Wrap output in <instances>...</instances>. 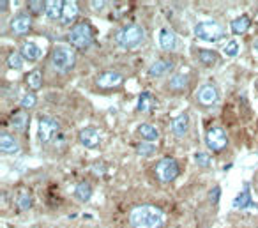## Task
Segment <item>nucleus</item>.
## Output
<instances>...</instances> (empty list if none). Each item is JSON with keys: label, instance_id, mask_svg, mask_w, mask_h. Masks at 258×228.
Instances as JSON below:
<instances>
[{"label": "nucleus", "instance_id": "1", "mask_svg": "<svg viewBox=\"0 0 258 228\" xmlns=\"http://www.w3.org/2000/svg\"><path fill=\"white\" fill-rule=\"evenodd\" d=\"M129 220L134 228H157L164 221V214L163 211L152 205H141L131 213Z\"/></svg>", "mask_w": 258, "mask_h": 228}, {"label": "nucleus", "instance_id": "2", "mask_svg": "<svg viewBox=\"0 0 258 228\" xmlns=\"http://www.w3.org/2000/svg\"><path fill=\"white\" fill-rule=\"evenodd\" d=\"M145 39V30L140 27V25H126L115 35V41L121 48H126V50H133V48L140 46Z\"/></svg>", "mask_w": 258, "mask_h": 228}, {"label": "nucleus", "instance_id": "3", "mask_svg": "<svg viewBox=\"0 0 258 228\" xmlns=\"http://www.w3.org/2000/svg\"><path fill=\"white\" fill-rule=\"evenodd\" d=\"M75 60H76L75 51L71 50V48H67V46L53 48L51 57H50L51 66H53V69L59 71V73H67L69 69H73Z\"/></svg>", "mask_w": 258, "mask_h": 228}, {"label": "nucleus", "instance_id": "4", "mask_svg": "<svg viewBox=\"0 0 258 228\" xmlns=\"http://www.w3.org/2000/svg\"><path fill=\"white\" fill-rule=\"evenodd\" d=\"M67 39H69V43L75 48L85 50V48H89L90 44H92V41H94V32H92L89 23H78L71 28Z\"/></svg>", "mask_w": 258, "mask_h": 228}, {"label": "nucleus", "instance_id": "5", "mask_svg": "<svg viewBox=\"0 0 258 228\" xmlns=\"http://www.w3.org/2000/svg\"><path fill=\"white\" fill-rule=\"evenodd\" d=\"M195 35L207 43H216L225 35V28L218 21H200L195 27Z\"/></svg>", "mask_w": 258, "mask_h": 228}, {"label": "nucleus", "instance_id": "6", "mask_svg": "<svg viewBox=\"0 0 258 228\" xmlns=\"http://www.w3.org/2000/svg\"><path fill=\"white\" fill-rule=\"evenodd\" d=\"M156 175L161 182H172L179 175V165L175 159L163 158L156 167Z\"/></svg>", "mask_w": 258, "mask_h": 228}, {"label": "nucleus", "instance_id": "7", "mask_svg": "<svg viewBox=\"0 0 258 228\" xmlns=\"http://www.w3.org/2000/svg\"><path fill=\"white\" fill-rule=\"evenodd\" d=\"M205 142H207L209 149H212L214 152L223 151L225 147L228 145V138H227V133H225L223 128H211L205 135Z\"/></svg>", "mask_w": 258, "mask_h": 228}, {"label": "nucleus", "instance_id": "8", "mask_svg": "<svg viewBox=\"0 0 258 228\" xmlns=\"http://www.w3.org/2000/svg\"><path fill=\"white\" fill-rule=\"evenodd\" d=\"M59 131V122L55 119H51V117H41L39 120V129H37V133H39V140L43 143H48L51 138L55 136V133Z\"/></svg>", "mask_w": 258, "mask_h": 228}, {"label": "nucleus", "instance_id": "9", "mask_svg": "<svg viewBox=\"0 0 258 228\" xmlns=\"http://www.w3.org/2000/svg\"><path fill=\"white\" fill-rule=\"evenodd\" d=\"M78 138H80V143L85 145L87 149H96L99 147V143H101V133L96 128H85L80 131Z\"/></svg>", "mask_w": 258, "mask_h": 228}, {"label": "nucleus", "instance_id": "10", "mask_svg": "<svg viewBox=\"0 0 258 228\" xmlns=\"http://www.w3.org/2000/svg\"><path fill=\"white\" fill-rule=\"evenodd\" d=\"M96 83H98V87H101V89H114V87L122 83V74L117 73V71H105V73L98 74Z\"/></svg>", "mask_w": 258, "mask_h": 228}, {"label": "nucleus", "instance_id": "11", "mask_svg": "<svg viewBox=\"0 0 258 228\" xmlns=\"http://www.w3.org/2000/svg\"><path fill=\"white\" fill-rule=\"evenodd\" d=\"M218 97H219L218 89H216L214 85H211V83H207V85H204V87H200L198 94H196V99H198V103H200V105H204V106L216 105Z\"/></svg>", "mask_w": 258, "mask_h": 228}, {"label": "nucleus", "instance_id": "12", "mask_svg": "<svg viewBox=\"0 0 258 228\" xmlns=\"http://www.w3.org/2000/svg\"><path fill=\"white\" fill-rule=\"evenodd\" d=\"M30 25H32V19H30V16H27V14H18L16 18L11 19V30H12V34H16V35L27 34Z\"/></svg>", "mask_w": 258, "mask_h": 228}, {"label": "nucleus", "instance_id": "13", "mask_svg": "<svg viewBox=\"0 0 258 228\" xmlns=\"http://www.w3.org/2000/svg\"><path fill=\"white\" fill-rule=\"evenodd\" d=\"M173 69V62L166 60V58H159V60L152 62V66L149 67L150 76H164L166 73Z\"/></svg>", "mask_w": 258, "mask_h": 228}, {"label": "nucleus", "instance_id": "14", "mask_svg": "<svg viewBox=\"0 0 258 228\" xmlns=\"http://www.w3.org/2000/svg\"><path fill=\"white\" fill-rule=\"evenodd\" d=\"M189 129V115L188 113H180L179 117H175L172 122V131L175 136H184Z\"/></svg>", "mask_w": 258, "mask_h": 228}, {"label": "nucleus", "instance_id": "15", "mask_svg": "<svg viewBox=\"0 0 258 228\" xmlns=\"http://www.w3.org/2000/svg\"><path fill=\"white\" fill-rule=\"evenodd\" d=\"M177 44V37L175 34H173V30H170V28H161L159 30V46L163 48V50L170 51L173 50Z\"/></svg>", "mask_w": 258, "mask_h": 228}, {"label": "nucleus", "instance_id": "16", "mask_svg": "<svg viewBox=\"0 0 258 228\" xmlns=\"http://www.w3.org/2000/svg\"><path fill=\"white\" fill-rule=\"evenodd\" d=\"M0 151L4 152V154H14V152L20 151V145H18V142L9 133H4V135L0 136Z\"/></svg>", "mask_w": 258, "mask_h": 228}, {"label": "nucleus", "instance_id": "17", "mask_svg": "<svg viewBox=\"0 0 258 228\" xmlns=\"http://www.w3.org/2000/svg\"><path fill=\"white\" fill-rule=\"evenodd\" d=\"M76 14H78V5H76V2H64V11H62V18H60V23L71 25V21L76 18Z\"/></svg>", "mask_w": 258, "mask_h": 228}, {"label": "nucleus", "instance_id": "18", "mask_svg": "<svg viewBox=\"0 0 258 228\" xmlns=\"http://www.w3.org/2000/svg\"><path fill=\"white\" fill-rule=\"evenodd\" d=\"M62 11H64V2H60V0L46 2V16L50 19H60L62 18Z\"/></svg>", "mask_w": 258, "mask_h": 228}, {"label": "nucleus", "instance_id": "19", "mask_svg": "<svg viewBox=\"0 0 258 228\" xmlns=\"http://www.w3.org/2000/svg\"><path fill=\"white\" fill-rule=\"evenodd\" d=\"M138 135H140L145 142H150V143L159 138V131H157L154 126H150V124H141L140 128H138Z\"/></svg>", "mask_w": 258, "mask_h": 228}, {"label": "nucleus", "instance_id": "20", "mask_svg": "<svg viewBox=\"0 0 258 228\" xmlns=\"http://www.w3.org/2000/svg\"><path fill=\"white\" fill-rule=\"evenodd\" d=\"M253 204V198H251V193L250 190H243L241 193L235 197L234 200V209H246V207H250V205Z\"/></svg>", "mask_w": 258, "mask_h": 228}, {"label": "nucleus", "instance_id": "21", "mask_svg": "<svg viewBox=\"0 0 258 228\" xmlns=\"http://www.w3.org/2000/svg\"><path fill=\"white\" fill-rule=\"evenodd\" d=\"M21 55H23V58H27V60H37V58L41 57V48L35 43H25L23 46H21Z\"/></svg>", "mask_w": 258, "mask_h": 228}, {"label": "nucleus", "instance_id": "22", "mask_svg": "<svg viewBox=\"0 0 258 228\" xmlns=\"http://www.w3.org/2000/svg\"><path fill=\"white\" fill-rule=\"evenodd\" d=\"M75 197L78 198L80 202H87L90 197H92V186L89 184V182H80L78 186H76L75 190Z\"/></svg>", "mask_w": 258, "mask_h": 228}, {"label": "nucleus", "instance_id": "23", "mask_svg": "<svg viewBox=\"0 0 258 228\" xmlns=\"http://www.w3.org/2000/svg\"><path fill=\"white\" fill-rule=\"evenodd\" d=\"M250 18L248 16H239V18H235L234 21H232V32L234 34H244V32L250 28Z\"/></svg>", "mask_w": 258, "mask_h": 228}, {"label": "nucleus", "instance_id": "24", "mask_svg": "<svg viewBox=\"0 0 258 228\" xmlns=\"http://www.w3.org/2000/svg\"><path fill=\"white\" fill-rule=\"evenodd\" d=\"M198 60L204 64V66H214L219 62V57L216 51H211V50H200L198 51Z\"/></svg>", "mask_w": 258, "mask_h": 228}, {"label": "nucleus", "instance_id": "25", "mask_svg": "<svg viewBox=\"0 0 258 228\" xmlns=\"http://www.w3.org/2000/svg\"><path fill=\"white\" fill-rule=\"evenodd\" d=\"M27 85L30 87L32 90L41 89V85H43V74H41L39 69H34L32 73L27 74Z\"/></svg>", "mask_w": 258, "mask_h": 228}, {"label": "nucleus", "instance_id": "26", "mask_svg": "<svg viewBox=\"0 0 258 228\" xmlns=\"http://www.w3.org/2000/svg\"><path fill=\"white\" fill-rule=\"evenodd\" d=\"M11 126L16 129V131H23L25 126H27V113L16 112L14 115L11 117Z\"/></svg>", "mask_w": 258, "mask_h": 228}, {"label": "nucleus", "instance_id": "27", "mask_svg": "<svg viewBox=\"0 0 258 228\" xmlns=\"http://www.w3.org/2000/svg\"><path fill=\"white\" fill-rule=\"evenodd\" d=\"M7 66L11 67V69H21V67H23V55L12 51L7 57Z\"/></svg>", "mask_w": 258, "mask_h": 228}, {"label": "nucleus", "instance_id": "28", "mask_svg": "<svg viewBox=\"0 0 258 228\" xmlns=\"http://www.w3.org/2000/svg\"><path fill=\"white\" fill-rule=\"evenodd\" d=\"M28 11L32 14H43V12H46V2H43V0H30L28 2Z\"/></svg>", "mask_w": 258, "mask_h": 228}, {"label": "nucleus", "instance_id": "29", "mask_svg": "<svg viewBox=\"0 0 258 228\" xmlns=\"http://www.w3.org/2000/svg\"><path fill=\"white\" fill-rule=\"evenodd\" d=\"M186 85H188V76H184V74H175V76L170 80V87H172L173 90H182Z\"/></svg>", "mask_w": 258, "mask_h": 228}, {"label": "nucleus", "instance_id": "30", "mask_svg": "<svg viewBox=\"0 0 258 228\" xmlns=\"http://www.w3.org/2000/svg\"><path fill=\"white\" fill-rule=\"evenodd\" d=\"M150 106H152V97H150V94L143 92L138 99V110L140 112H149Z\"/></svg>", "mask_w": 258, "mask_h": 228}, {"label": "nucleus", "instance_id": "31", "mask_svg": "<svg viewBox=\"0 0 258 228\" xmlns=\"http://www.w3.org/2000/svg\"><path fill=\"white\" fill-rule=\"evenodd\" d=\"M136 152L140 156H152L154 152H156V145H154V143H150V142L140 143V145L136 147Z\"/></svg>", "mask_w": 258, "mask_h": 228}, {"label": "nucleus", "instance_id": "32", "mask_svg": "<svg viewBox=\"0 0 258 228\" xmlns=\"http://www.w3.org/2000/svg\"><path fill=\"white\" fill-rule=\"evenodd\" d=\"M18 207H20L21 211L30 209V207H32V198H30V195H27V193L21 195V197L18 198Z\"/></svg>", "mask_w": 258, "mask_h": 228}, {"label": "nucleus", "instance_id": "33", "mask_svg": "<svg viewBox=\"0 0 258 228\" xmlns=\"http://www.w3.org/2000/svg\"><path fill=\"white\" fill-rule=\"evenodd\" d=\"M35 103H37L35 94H25L23 99H21V106H23V108H34Z\"/></svg>", "mask_w": 258, "mask_h": 228}, {"label": "nucleus", "instance_id": "34", "mask_svg": "<svg viewBox=\"0 0 258 228\" xmlns=\"http://www.w3.org/2000/svg\"><path fill=\"white\" fill-rule=\"evenodd\" d=\"M239 53V43L237 41H228L227 46H225V55L228 57H235Z\"/></svg>", "mask_w": 258, "mask_h": 228}, {"label": "nucleus", "instance_id": "35", "mask_svg": "<svg viewBox=\"0 0 258 228\" xmlns=\"http://www.w3.org/2000/svg\"><path fill=\"white\" fill-rule=\"evenodd\" d=\"M195 159H196V165H200V167H204V168L211 165V158H209L205 152H196Z\"/></svg>", "mask_w": 258, "mask_h": 228}, {"label": "nucleus", "instance_id": "36", "mask_svg": "<svg viewBox=\"0 0 258 228\" xmlns=\"http://www.w3.org/2000/svg\"><path fill=\"white\" fill-rule=\"evenodd\" d=\"M218 197H219V188H214V191H211V200H212V204H216V202H218Z\"/></svg>", "mask_w": 258, "mask_h": 228}, {"label": "nucleus", "instance_id": "37", "mask_svg": "<svg viewBox=\"0 0 258 228\" xmlns=\"http://www.w3.org/2000/svg\"><path fill=\"white\" fill-rule=\"evenodd\" d=\"M90 5H92V9H101L105 2H90Z\"/></svg>", "mask_w": 258, "mask_h": 228}, {"label": "nucleus", "instance_id": "38", "mask_svg": "<svg viewBox=\"0 0 258 228\" xmlns=\"http://www.w3.org/2000/svg\"><path fill=\"white\" fill-rule=\"evenodd\" d=\"M253 48H255V51H258V39H255V43H253Z\"/></svg>", "mask_w": 258, "mask_h": 228}, {"label": "nucleus", "instance_id": "39", "mask_svg": "<svg viewBox=\"0 0 258 228\" xmlns=\"http://www.w3.org/2000/svg\"><path fill=\"white\" fill-rule=\"evenodd\" d=\"M0 5H2V11H5V9H7V2H2Z\"/></svg>", "mask_w": 258, "mask_h": 228}]
</instances>
